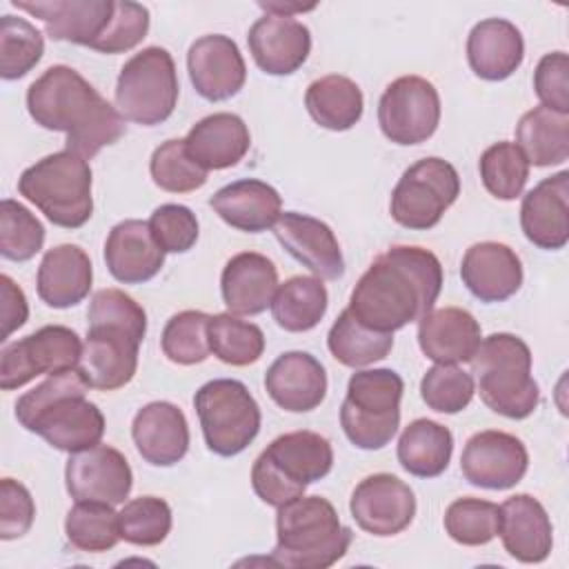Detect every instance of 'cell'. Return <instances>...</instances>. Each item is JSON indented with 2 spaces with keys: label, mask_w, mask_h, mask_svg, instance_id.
<instances>
[{
  "label": "cell",
  "mask_w": 569,
  "mask_h": 569,
  "mask_svg": "<svg viewBox=\"0 0 569 569\" xmlns=\"http://www.w3.org/2000/svg\"><path fill=\"white\" fill-rule=\"evenodd\" d=\"M442 264L429 249L396 244L380 253L356 282L349 311L369 329L393 333L433 309Z\"/></svg>",
  "instance_id": "6da1fadb"
},
{
  "label": "cell",
  "mask_w": 569,
  "mask_h": 569,
  "mask_svg": "<svg viewBox=\"0 0 569 569\" xmlns=\"http://www.w3.org/2000/svg\"><path fill=\"white\" fill-rule=\"evenodd\" d=\"M27 111L42 129L67 133V149L84 160L118 142L127 131L122 113L67 64L49 67L29 84Z\"/></svg>",
  "instance_id": "7a4b0ae2"
},
{
  "label": "cell",
  "mask_w": 569,
  "mask_h": 569,
  "mask_svg": "<svg viewBox=\"0 0 569 569\" xmlns=\"http://www.w3.org/2000/svg\"><path fill=\"white\" fill-rule=\"evenodd\" d=\"M87 318L89 329L78 365L80 373L98 391L129 385L147 333L144 309L120 289H100L91 298Z\"/></svg>",
  "instance_id": "3957f363"
},
{
  "label": "cell",
  "mask_w": 569,
  "mask_h": 569,
  "mask_svg": "<svg viewBox=\"0 0 569 569\" xmlns=\"http://www.w3.org/2000/svg\"><path fill=\"white\" fill-rule=\"evenodd\" d=\"M87 389L91 387L78 367L49 373L16 400V418L58 451L76 453L96 447L104 436V416L84 398Z\"/></svg>",
  "instance_id": "277c9868"
},
{
  "label": "cell",
  "mask_w": 569,
  "mask_h": 569,
  "mask_svg": "<svg viewBox=\"0 0 569 569\" xmlns=\"http://www.w3.org/2000/svg\"><path fill=\"white\" fill-rule=\"evenodd\" d=\"M351 538V529L340 522L327 498L302 493L278 507L269 562L289 569H327L347 553Z\"/></svg>",
  "instance_id": "5b68a950"
},
{
  "label": "cell",
  "mask_w": 569,
  "mask_h": 569,
  "mask_svg": "<svg viewBox=\"0 0 569 569\" xmlns=\"http://www.w3.org/2000/svg\"><path fill=\"white\" fill-rule=\"evenodd\" d=\"M333 467L331 442L316 431H289L273 438L251 467L256 496L271 507H282L311 482L322 480Z\"/></svg>",
  "instance_id": "8992f818"
},
{
  "label": "cell",
  "mask_w": 569,
  "mask_h": 569,
  "mask_svg": "<svg viewBox=\"0 0 569 569\" xmlns=\"http://www.w3.org/2000/svg\"><path fill=\"white\" fill-rule=\"evenodd\" d=\"M471 373L478 382L482 402L511 420L529 418L538 402L540 389L531 376V351L513 333H491L480 340L473 353Z\"/></svg>",
  "instance_id": "52a82bcc"
},
{
  "label": "cell",
  "mask_w": 569,
  "mask_h": 569,
  "mask_svg": "<svg viewBox=\"0 0 569 569\" xmlns=\"http://www.w3.org/2000/svg\"><path fill=\"white\" fill-rule=\"evenodd\" d=\"M91 182L89 162L64 149L27 167L18 178V191L56 227L80 229L93 213Z\"/></svg>",
  "instance_id": "ba28073f"
},
{
  "label": "cell",
  "mask_w": 569,
  "mask_h": 569,
  "mask_svg": "<svg viewBox=\"0 0 569 569\" xmlns=\"http://www.w3.org/2000/svg\"><path fill=\"white\" fill-rule=\"evenodd\" d=\"M405 382L393 369H362L349 378L340 407V425L351 445L365 451L382 449L400 427Z\"/></svg>",
  "instance_id": "9c48e42d"
},
{
  "label": "cell",
  "mask_w": 569,
  "mask_h": 569,
  "mask_svg": "<svg viewBox=\"0 0 569 569\" xmlns=\"http://www.w3.org/2000/svg\"><path fill=\"white\" fill-rule=\"evenodd\" d=\"M178 73L171 53L162 47H147L131 56L116 82V107L124 120L156 127L178 104Z\"/></svg>",
  "instance_id": "30bf717a"
},
{
  "label": "cell",
  "mask_w": 569,
  "mask_h": 569,
  "mask_svg": "<svg viewBox=\"0 0 569 569\" xmlns=\"http://www.w3.org/2000/svg\"><path fill=\"white\" fill-rule=\"evenodd\" d=\"M193 407L204 445L216 456H238L260 431V407L240 380L218 378L204 382L193 396Z\"/></svg>",
  "instance_id": "8fae6325"
},
{
  "label": "cell",
  "mask_w": 569,
  "mask_h": 569,
  "mask_svg": "<svg viewBox=\"0 0 569 569\" xmlns=\"http://www.w3.org/2000/svg\"><path fill=\"white\" fill-rule=\"evenodd\" d=\"M460 178L451 162L442 158H422L413 162L391 191V218L413 231L436 227L442 213L456 202Z\"/></svg>",
  "instance_id": "7c38bea8"
},
{
  "label": "cell",
  "mask_w": 569,
  "mask_h": 569,
  "mask_svg": "<svg viewBox=\"0 0 569 569\" xmlns=\"http://www.w3.org/2000/svg\"><path fill=\"white\" fill-rule=\"evenodd\" d=\"M82 358L78 333L64 325H47L4 345L0 353V387L4 391L24 387L36 376L76 369Z\"/></svg>",
  "instance_id": "4fadbf2b"
},
{
  "label": "cell",
  "mask_w": 569,
  "mask_h": 569,
  "mask_svg": "<svg viewBox=\"0 0 569 569\" xmlns=\"http://www.w3.org/2000/svg\"><path fill=\"white\" fill-rule=\"evenodd\" d=\"M378 124L387 140L402 147L429 140L440 124L438 89L420 76L396 78L380 96Z\"/></svg>",
  "instance_id": "5bb4252c"
},
{
  "label": "cell",
  "mask_w": 569,
  "mask_h": 569,
  "mask_svg": "<svg viewBox=\"0 0 569 569\" xmlns=\"http://www.w3.org/2000/svg\"><path fill=\"white\" fill-rule=\"evenodd\" d=\"M529 467V453L520 438L507 431L473 433L460 456V471L465 480L480 489L502 491L516 487Z\"/></svg>",
  "instance_id": "9a60e30c"
},
{
  "label": "cell",
  "mask_w": 569,
  "mask_h": 569,
  "mask_svg": "<svg viewBox=\"0 0 569 569\" xmlns=\"http://www.w3.org/2000/svg\"><path fill=\"white\" fill-rule=\"evenodd\" d=\"M349 511L362 531L387 538L405 531L413 522L416 496L398 476L373 473L356 485Z\"/></svg>",
  "instance_id": "2e32d148"
},
{
  "label": "cell",
  "mask_w": 569,
  "mask_h": 569,
  "mask_svg": "<svg viewBox=\"0 0 569 569\" xmlns=\"http://www.w3.org/2000/svg\"><path fill=\"white\" fill-rule=\"evenodd\" d=\"M13 7L40 18L51 40L89 49H98L116 13V0H13Z\"/></svg>",
  "instance_id": "e0dca14e"
},
{
  "label": "cell",
  "mask_w": 569,
  "mask_h": 569,
  "mask_svg": "<svg viewBox=\"0 0 569 569\" xmlns=\"http://www.w3.org/2000/svg\"><path fill=\"white\" fill-rule=\"evenodd\" d=\"M64 482L69 496L76 500L120 505L133 487V473L127 458L118 449L109 445H96L69 453Z\"/></svg>",
  "instance_id": "ac0fdd59"
},
{
  "label": "cell",
  "mask_w": 569,
  "mask_h": 569,
  "mask_svg": "<svg viewBox=\"0 0 569 569\" xmlns=\"http://www.w3.org/2000/svg\"><path fill=\"white\" fill-rule=\"evenodd\" d=\"M189 80L209 102L233 98L247 80V64L238 44L222 33L198 38L187 53Z\"/></svg>",
  "instance_id": "d6986e66"
},
{
  "label": "cell",
  "mask_w": 569,
  "mask_h": 569,
  "mask_svg": "<svg viewBox=\"0 0 569 569\" xmlns=\"http://www.w3.org/2000/svg\"><path fill=\"white\" fill-rule=\"evenodd\" d=\"M273 236L282 249L305 264L320 280H338L345 273V260L331 227L318 218L298 211H284L273 224Z\"/></svg>",
  "instance_id": "ffe728a7"
},
{
  "label": "cell",
  "mask_w": 569,
  "mask_h": 569,
  "mask_svg": "<svg viewBox=\"0 0 569 569\" xmlns=\"http://www.w3.org/2000/svg\"><path fill=\"white\" fill-rule=\"evenodd\" d=\"M525 238L538 249L558 251L569 240V171L540 180L520 204Z\"/></svg>",
  "instance_id": "44dd1931"
},
{
  "label": "cell",
  "mask_w": 569,
  "mask_h": 569,
  "mask_svg": "<svg viewBox=\"0 0 569 569\" xmlns=\"http://www.w3.org/2000/svg\"><path fill=\"white\" fill-rule=\"evenodd\" d=\"M247 44L253 62L269 76H289L298 71L311 51V33L307 24L264 13L258 18L249 33Z\"/></svg>",
  "instance_id": "7402d4cb"
},
{
  "label": "cell",
  "mask_w": 569,
  "mask_h": 569,
  "mask_svg": "<svg viewBox=\"0 0 569 569\" xmlns=\"http://www.w3.org/2000/svg\"><path fill=\"white\" fill-rule=\"evenodd\" d=\"M131 438L144 462L171 467L189 451V425L182 409L167 400H156L138 409L131 422Z\"/></svg>",
  "instance_id": "603a6c76"
},
{
  "label": "cell",
  "mask_w": 569,
  "mask_h": 569,
  "mask_svg": "<svg viewBox=\"0 0 569 569\" xmlns=\"http://www.w3.org/2000/svg\"><path fill=\"white\" fill-rule=\"evenodd\" d=\"M269 398L284 411L305 413L316 409L327 396V371L307 351L280 353L264 373Z\"/></svg>",
  "instance_id": "cb8c5ba5"
},
{
  "label": "cell",
  "mask_w": 569,
  "mask_h": 569,
  "mask_svg": "<svg viewBox=\"0 0 569 569\" xmlns=\"http://www.w3.org/2000/svg\"><path fill=\"white\" fill-rule=\"evenodd\" d=\"M460 278L480 302H502L520 289L522 262L502 242H476L462 256Z\"/></svg>",
  "instance_id": "d4e9b609"
},
{
  "label": "cell",
  "mask_w": 569,
  "mask_h": 569,
  "mask_svg": "<svg viewBox=\"0 0 569 569\" xmlns=\"http://www.w3.org/2000/svg\"><path fill=\"white\" fill-rule=\"evenodd\" d=\"M482 340L480 322L460 307L431 309L420 318V351L436 365L469 362Z\"/></svg>",
  "instance_id": "484cf974"
},
{
  "label": "cell",
  "mask_w": 569,
  "mask_h": 569,
  "mask_svg": "<svg viewBox=\"0 0 569 569\" xmlns=\"http://www.w3.org/2000/svg\"><path fill=\"white\" fill-rule=\"evenodd\" d=\"M500 538L505 551L527 565L549 558L553 529L545 507L529 493H516L500 505Z\"/></svg>",
  "instance_id": "4316f807"
},
{
  "label": "cell",
  "mask_w": 569,
  "mask_h": 569,
  "mask_svg": "<svg viewBox=\"0 0 569 569\" xmlns=\"http://www.w3.org/2000/svg\"><path fill=\"white\" fill-rule=\"evenodd\" d=\"M104 262L118 282L140 284L160 273L164 251L156 242L149 222L122 220L107 236Z\"/></svg>",
  "instance_id": "83f0119b"
},
{
  "label": "cell",
  "mask_w": 569,
  "mask_h": 569,
  "mask_svg": "<svg viewBox=\"0 0 569 569\" xmlns=\"http://www.w3.org/2000/svg\"><path fill=\"white\" fill-rule=\"evenodd\" d=\"M220 291L229 313L258 316L271 307L278 291V269L262 253H236L222 269Z\"/></svg>",
  "instance_id": "f1b7e54d"
},
{
  "label": "cell",
  "mask_w": 569,
  "mask_h": 569,
  "mask_svg": "<svg viewBox=\"0 0 569 569\" xmlns=\"http://www.w3.org/2000/svg\"><path fill=\"white\" fill-rule=\"evenodd\" d=\"M471 71L489 82L507 80L525 60L520 29L505 18H487L473 24L467 38Z\"/></svg>",
  "instance_id": "f546056e"
},
{
  "label": "cell",
  "mask_w": 569,
  "mask_h": 569,
  "mask_svg": "<svg viewBox=\"0 0 569 569\" xmlns=\"http://www.w3.org/2000/svg\"><path fill=\"white\" fill-rule=\"evenodd\" d=\"M93 282V269L87 251L78 244H58L49 249L38 267L36 287L44 305L69 309L82 302Z\"/></svg>",
  "instance_id": "4dcf8cb0"
},
{
  "label": "cell",
  "mask_w": 569,
  "mask_h": 569,
  "mask_svg": "<svg viewBox=\"0 0 569 569\" xmlns=\"http://www.w3.org/2000/svg\"><path fill=\"white\" fill-rule=\"evenodd\" d=\"M209 204L229 227L244 233L267 231L282 213L280 193L256 178L224 184L211 196Z\"/></svg>",
  "instance_id": "1f68e13d"
},
{
  "label": "cell",
  "mask_w": 569,
  "mask_h": 569,
  "mask_svg": "<svg viewBox=\"0 0 569 569\" xmlns=\"http://www.w3.org/2000/svg\"><path fill=\"white\" fill-rule=\"evenodd\" d=\"M189 156L207 171L236 167L251 147L249 127L236 113H211L198 120L184 138Z\"/></svg>",
  "instance_id": "d6a6232c"
},
{
  "label": "cell",
  "mask_w": 569,
  "mask_h": 569,
  "mask_svg": "<svg viewBox=\"0 0 569 569\" xmlns=\"http://www.w3.org/2000/svg\"><path fill=\"white\" fill-rule=\"evenodd\" d=\"M398 462L416 478L440 476L453 453L451 431L429 418H418L405 427L398 440Z\"/></svg>",
  "instance_id": "836d02e7"
},
{
  "label": "cell",
  "mask_w": 569,
  "mask_h": 569,
  "mask_svg": "<svg viewBox=\"0 0 569 569\" xmlns=\"http://www.w3.org/2000/svg\"><path fill=\"white\" fill-rule=\"evenodd\" d=\"M516 147L533 167L562 164L569 158V113L533 107L516 124Z\"/></svg>",
  "instance_id": "e575fe53"
},
{
  "label": "cell",
  "mask_w": 569,
  "mask_h": 569,
  "mask_svg": "<svg viewBox=\"0 0 569 569\" xmlns=\"http://www.w3.org/2000/svg\"><path fill=\"white\" fill-rule=\"evenodd\" d=\"M305 107L322 129L347 131L362 118L365 98L351 78L331 73L307 87Z\"/></svg>",
  "instance_id": "d590c367"
},
{
  "label": "cell",
  "mask_w": 569,
  "mask_h": 569,
  "mask_svg": "<svg viewBox=\"0 0 569 569\" xmlns=\"http://www.w3.org/2000/svg\"><path fill=\"white\" fill-rule=\"evenodd\" d=\"M327 287L316 276H293L278 284L271 313L280 329L302 333L313 329L327 313Z\"/></svg>",
  "instance_id": "8d00e7d4"
},
{
  "label": "cell",
  "mask_w": 569,
  "mask_h": 569,
  "mask_svg": "<svg viewBox=\"0 0 569 569\" xmlns=\"http://www.w3.org/2000/svg\"><path fill=\"white\" fill-rule=\"evenodd\" d=\"M327 347L340 365L358 369L387 358L393 349V333L373 331L345 309L329 329Z\"/></svg>",
  "instance_id": "74e56055"
},
{
  "label": "cell",
  "mask_w": 569,
  "mask_h": 569,
  "mask_svg": "<svg viewBox=\"0 0 569 569\" xmlns=\"http://www.w3.org/2000/svg\"><path fill=\"white\" fill-rule=\"evenodd\" d=\"M211 353L231 367H247L260 360L264 333L258 325L240 320L236 313H216L207 327Z\"/></svg>",
  "instance_id": "f35d334b"
},
{
  "label": "cell",
  "mask_w": 569,
  "mask_h": 569,
  "mask_svg": "<svg viewBox=\"0 0 569 569\" xmlns=\"http://www.w3.org/2000/svg\"><path fill=\"white\" fill-rule=\"evenodd\" d=\"M109 502L76 500L64 520V533L71 547L87 553H102L120 540L118 513Z\"/></svg>",
  "instance_id": "ab89813d"
},
{
  "label": "cell",
  "mask_w": 569,
  "mask_h": 569,
  "mask_svg": "<svg viewBox=\"0 0 569 569\" xmlns=\"http://www.w3.org/2000/svg\"><path fill=\"white\" fill-rule=\"evenodd\" d=\"M44 53L42 33L24 18L4 13L0 18V76L18 80L27 76Z\"/></svg>",
  "instance_id": "60d3db41"
},
{
  "label": "cell",
  "mask_w": 569,
  "mask_h": 569,
  "mask_svg": "<svg viewBox=\"0 0 569 569\" xmlns=\"http://www.w3.org/2000/svg\"><path fill=\"white\" fill-rule=\"evenodd\" d=\"M485 189L498 200H516L529 178V162L516 142L500 140L487 147L478 160Z\"/></svg>",
  "instance_id": "b9f144b4"
},
{
  "label": "cell",
  "mask_w": 569,
  "mask_h": 569,
  "mask_svg": "<svg viewBox=\"0 0 569 569\" xmlns=\"http://www.w3.org/2000/svg\"><path fill=\"white\" fill-rule=\"evenodd\" d=\"M445 531L465 547L491 542L500 531V507L480 498H458L445 511Z\"/></svg>",
  "instance_id": "7bdbcfd3"
},
{
  "label": "cell",
  "mask_w": 569,
  "mask_h": 569,
  "mask_svg": "<svg viewBox=\"0 0 569 569\" xmlns=\"http://www.w3.org/2000/svg\"><path fill=\"white\" fill-rule=\"evenodd\" d=\"M209 318H211L209 313L196 311V309H187L171 316L160 338L162 353L171 362L184 365V367L204 362L211 353L209 336H207Z\"/></svg>",
  "instance_id": "ee69618b"
},
{
  "label": "cell",
  "mask_w": 569,
  "mask_h": 569,
  "mask_svg": "<svg viewBox=\"0 0 569 569\" xmlns=\"http://www.w3.org/2000/svg\"><path fill=\"white\" fill-rule=\"evenodd\" d=\"M120 538L138 547H156L171 531V507L158 496H140L118 513Z\"/></svg>",
  "instance_id": "f6af8a7d"
},
{
  "label": "cell",
  "mask_w": 569,
  "mask_h": 569,
  "mask_svg": "<svg viewBox=\"0 0 569 569\" xmlns=\"http://www.w3.org/2000/svg\"><path fill=\"white\" fill-rule=\"evenodd\" d=\"M156 187L169 193H189L207 182V169H202L187 151L184 138H173L156 147L149 162Z\"/></svg>",
  "instance_id": "bcb514c9"
},
{
  "label": "cell",
  "mask_w": 569,
  "mask_h": 569,
  "mask_svg": "<svg viewBox=\"0 0 569 569\" xmlns=\"http://www.w3.org/2000/svg\"><path fill=\"white\" fill-rule=\"evenodd\" d=\"M44 244L42 222L20 202H0V253L13 262L31 260Z\"/></svg>",
  "instance_id": "7dc6e473"
},
{
  "label": "cell",
  "mask_w": 569,
  "mask_h": 569,
  "mask_svg": "<svg viewBox=\"0 0 569 569\" xmlns=\"http://www.w3.org/2000/svg\"><path fill=\"white\" fill-rule=\"evenodd\" d=\"M476 393L473 376L456 365H436L420 380L425 405L438 413L462 411Z\"/></svg>",
  "instance_id": "c3c4849f"
},
{
  "label": "cell",
  "mask_w": 569,
  "mask_h": 569,
  "mask_svg": "<svg viewBox=\"0 0 569 569\" xmlns=\"http://www.w3.org/2000/svg\"><path fill=\"white\" fill-rule=\"evenodd\" d=\"M149 229L164 253H184L198 240V218L184 204H160L149 218Z\"/></svg>",
  "instance_id": "681fc988"
},
{
  "label": "cell",
  "mask_w": 569,
  "mask_h": 569,
  "mask_svg": "<svg viewBox=\"0 0 569 569\" xmlns=\"http://www.w3.org/2000/svg\"><path fill=\"white\" fill-rule=\"evenodd\" d=\"M147 31H149V9L138 2L118 0L109 33L104 36V40L98 44L96 51L124 53L138 47L147 36Z\"/></svg>",
  "instance_id": "f907efd6"
},
{
  "label": "cell",
  "mask_w": 569,
  "mask_h": 569,
  "mask_svg": "<svg viewBox=\"0 0 569 569\" xmlns=\"http://www.w3.org/2000/svg\"><path fill=\"white\" fill-rule=\"evenodd\" d=\"M533 89L542 107L569 113V58L565 51L545 53L533 71Z\"/></svg>",
  "instance_id": "816d5d0a"
},
{
  "label": "cell",
  "mask_w": 569,
  "mask_h": 569,
  "mask_svg": "<svg viewBox=\"0 0 569 569\" xmlns=\"http://www.w3.org/2000/svg\"><path fill=\"white\" fill-rule=\"evenodd\" d=\"M36 518V505L29 489L13 480H0V538L13 540L24 536Z\"/></svg>",
  "instance_id": "f5cc1de1"
},
{
  "label": "cell",
  "mask_w": 569,
  "mask_h": 569,
  "mask_svg": "<svg viewBox=\"0 0 569 569\" xmlns=\"http://www.w3.org/2000/svg\"><path fill=\"white\" fill-rule=\"evenodd\" d=\"M0 298H2V338L7 340L16 329H20L27 322L29 305L24 298V291L7 276H0Z\"/></svg>",
  "instance_id": "db71d44e"
},
{
  "label": "cell",
  "mask_w": 569,
  "mask_h": 569,
  "mask_svg": "<svg viewBox=\"0 0 569 569\" xmlns=\"http://www.w3.org/2000/svg\"><path fill=\"white\" fill-rule=\"evenodd\" d=\"M260 9H264L269 16H282V18H291L293 13H305V11H313L316 4H302V2H282V0H260L258 2Z\"/></svg>",
  "instance_id": "11a10c76"
}]
</instances>
